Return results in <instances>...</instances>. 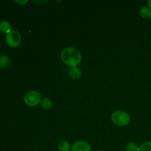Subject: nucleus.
<instances>
[{"label": "nucleus", "mask_w": 151, "mask_h": 151, "mask_svg": "<svg viewBox=\"0 0 151 151\" xmlns=\"http://www.w3.org/2000/svg\"><path fill=\"white\" fill-rule=\"evenodd\" d=\"M150 19H151V18H150Z\"/></svg>", "instance_id": "a211bd4d"}, {"label": "nucleus", "mask_w": 151, "mask_h": 151, "mask_svg": "<svg viewBox=\"0 0 151 151\" xmlns=\"http://www.w3.org/2000/svg\"><path fill=\"white\" fill-rule=\"evenodd\" d=\"M125 150L126 151H139V146L136 143L131 142L127 143L126 146H125Z\"/></svg>", "instance_id": "9b49d317"}, {"label": "nucleus", "mask_w": 151, "mask_h": 151, "mask_svg": "<svg viewBox=\"0 0 151 151\" xmlns=\"http://www.w3.org/2000/svg\"><path fill=\"white\" fill-rule=\"evenodd\" d=\"M42 97L38 91H29L24 94V102L29 107H35L41 103Z\"/></svg>", "instance_id": "7ed1b4c3"}, {"label": "nucleus", "mask_w": 151, "mask_h": 151, "mask_svg": "<svg viewBox=\"0 0 151 151\" xmlns=\"http://www.w3.org/2000/svg\"><path fill=\"white\" fill-rule=\"evenodd\" d=\"M10 63V58L7 55H1L0 58V67L5 68Z\"/></svg>", "instance_id": "f8f14e48"}, {"label": "nucleus", "mask_w": 151, "mask_h": 151, "mask_svg": "<svg viewBox=\"0 0 151 151\" xmlns=\"http://www.w3.org/2000/svg\"><path fill=\"white\" fill-rule=\"evenodd\" d=\"M147 5L149 8L151 9V0H148V1H147Z\"/></svg>", "instance_id": "2eb2a0df"}, {"label": "nucleus", "mask_w": 151, "mask_h": 151, "mask_svg": "<svg viewBox=\"0 0 151 151\" xmlns=\"http://www.w3.org/2000/svg\"><path fill=\"white\" fill-rule=\"evenodd\" d=\"M139 13L143 19H150L151 18V9L149 8L147 6L142 7L139 9Z\"/></svg>", "instance_id": "6e6552de"}, {"label": "nucleus", "mask_w": 151, "mask_h": 151, "mask_svg": "<svg viewBox=\"0 0 151 151\" xmlns=\"http://www.w3.org/2000/svg\"><path fill=\"white\" fill-rule=\"evenodd\" d=\"M139 151H151V141H147L143 142L139 146Z\"/></svg>", "instance_id": "ddd939ff"}, {"label": "nucleus", "mask_w": 151, "mask_h": 151, "mask_svg": "<svg viewBox=\"0 0 151 151\" xmlns=\"http://www.w3.org/2000/svg\"><path fill=\"white\" fill-rule=\"evenodd\" d=\"M111 119L114 125L125 127L129 125L131 122V115L124 111L117 110L111 114Z\"/></svg>", "instance_id": "f03ea898"}, {"label": "nucleus", "mask_w": 151, "mask_h": 151, "mask_svg": "<svg viewBox=\"0 0 151 151\" xmlns=\"http://www.w3.org/2000/svg\"><path fill=\"white\" fill-rule=\"evenodd\" d=\"M16 3H18V4H21V5H24V4H26L27 3L29 2V1H19V0H17V1H16Z\"/></svg>", "instance_id": "4468645a"}, {"label": "nucleus", "mask_w": 151, "mask_h": 151, "mask_svg": "<svg viewBox=\"0 0 151 151\" xmlns=\"http://www.w3.org/2000/svg\"><path fill=\"white\" fill-rule=\"evenodd\" d=\"M71 151H91V147L88 142L80 140V141L75 142L72 145Z\"/></svg>", "instance_id": "39448f33"}, {"label": "nucleus", "mask_w": 151, "mask_h": 151, "mask_svg": "<svg viewBox=\"0 0 151 151\" xmlns=\"http://www.w3.org/2000/svg\"><path fill=\"white\" fill-rule=\"evenodd\" d=\"M0 58H1V55H0Z\"/></svg>", "instance_id": "f3484780"}, {"label": "nucleus", "mask_w": 151, "mask_h": 151, "mask_svg": "<svg viewBox=\"0 0 151 151\" xmlns=\"http://www.w3.org/2000/svg\"><path fill=\"white\" fill-rule=\"evenodd\" d=\"M69 75L72 79L78 80L82 76V70L79 67L71 68L69 72Z\"/></svg>", "instance_id": "423d86ee"}, {"label": "nucleus", "mask_w": 151, "mask_h": 151, "mask_svg": "<svg viewBox=\"0 0 151 151\" xmlns=\"http://www.w3.org/2000/svg\"><path fill=\"white\" fill-rule=\"evenodd\" d=\"M98 151H103V150H98Z\"/></svg>", "instance_id": "dca6fc26"}, {"label": "nucleus", "mask_w": 151, "mask_h": 151, "mask_svg": "<svg viewBox=\"0 0 151 151\" xmlns=\"http://www.w3.org/2000/svg\"><path fill=\"white\" fill-rule=\"evenodd\" d=\"M71 147L72 146L66 140H62L58 143V145L59 151H71Z\"/></svg>", "instance_id": "1a4fd4ad"}, {"label": "nucleus", "mask_w": 151, "mask_h": 151, "mask_svg": "<svg viewBox=\"0 0 151 151\" xmlns=\"http://www.w3.org/2000/svg\"><path fill=\"white\" fill-rule=\"evenodd\" d=\"M60 59L62 62L69 67H78L82 61V55L81 52L75 47H66L60 52Z\"/></svg>", "instance_id": "f257e3e1"}, {"label": "nucleus", "mask_w": 151, "mask_h": 151, "mask_svg": "<svg viewBox=\"0 0 151 151\" xmlns=\"http://www.w3.org/2000/svg\"><path fill=\"white\" fill-rule=\"evenodd\" d=\"M40 104H41V108L43 109H44V110H49L52 106V102L51 99L46 97V98H44L41 100V102Z\"/></svg>", "instance_id": "9d476101"}, {"label": "nucleus", "mask_w": 151, "mask_h": 151, "mask_svg": "<svg viewBox=\"0 0 151 151\" xmlns=\"http://www.w3.org/2000/svg\"><path fill=\"white\" fill-rule=\"evenodd\" d=\"M5 42L7 45L11 48L18 47L22 42V35L19 31L12 29L5 35Z\"/></svg>", "instance_id": "20e7f679"}, {"label": "nucleus", "mask_w": 151, "mask_h": 151, "mask_svg": "<svg viewBox=\"0 0 151 151\" xmlns=\"http://www.w3.org/2000/svg\"><path fill=\"white\" fill-rule=\"evenodd\" d=\"M11 30V25L8 21L2 20L0 22V32L7 35Z\"/></svg>", "instance_id": "0eeeda50"}]
</instances>
